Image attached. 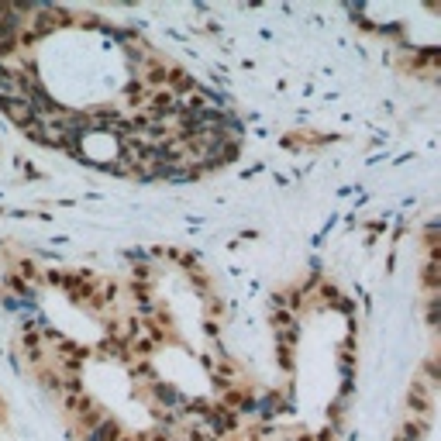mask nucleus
Here are the masks:
<instances>
[{"label":"nucleus","mask_w":441,"mask_h":441,"mask_svg":"<svg viewBox=\"0 0 441 441\" xmlns=\"http://www.w3.org/2000/svg\"><path fill=\"white\" fill-rule=\"evenodd\" d=\"M149 389H152V396H156V403H159V407H166V414L180 411L183 403H186V400H183V393H180V389H176V386H166V383H159V379H156V383H152Z\"/></svg>","instance_id":"f03ea898"},{"label":"nucleus","mask_w":441,"mask_h":441,"mask_svg":"<svg viewBox=\"0 0 441 441\" xmlns=\"http://www.w3.org/2000/svg\"><path fill=\"white\" fill-rule=\"evenodd\" d=\"M83 441H121V424L114 420V417H101L93 428H86L83 431Z\"/></svg>","instance_id":"f257e3e1"},{"label":"nucleus","mask_w":441,"mask_h":441,"mask_svg":"<svg viewBox=\"0 0 441 441\" xmlns=\"http://www.w3.org/2000/svg\"><path fill=\"white\" fill-rule=\"evenodd\" d=\"M4 114L18 125V128H25L28 121H35L38 114H35V107H31V101H14V104H4Z\"/></svg>","instance_id":"7ed1b4c3"},{"label":"nucleus","mask_w":441,"mask_h":441,"mask_svg":"<svg viewBox=\"0 0 441 441\" xmlns=\"http://www.w3.org/2000/svg\"><path fill=\"white\" fill-rule=\"evenodd\" d=\"M424 435H428V420L417 417V420H407V424H403V431H400L396 441H424Z\"/></svg>","instance_id":"20e7f679"}]
</instances>
